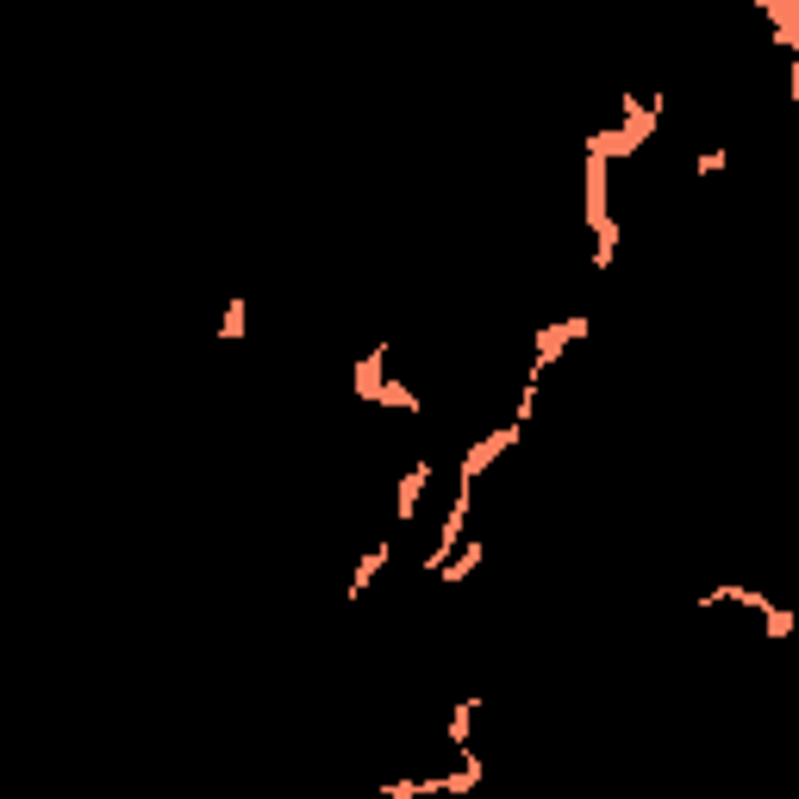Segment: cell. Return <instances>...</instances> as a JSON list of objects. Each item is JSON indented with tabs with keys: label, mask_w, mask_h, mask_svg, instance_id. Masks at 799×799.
<instances>
[{
	"label": "cell",
	"mask_w": 799,
	"mask_h": 799,
	"mask_svg": "<svg viewBox=\"0 0 799 799\" xmlns=\"http://www.w3.org/2000/svg\"><path fill=\"white\" fill-rule=\"evenodd\" d=\"M581 337H587V312H568L556 325H537V332H531V375L525 381H544L550 363H563L568 344H581Z\"/></svg>",
	"instance_id": "obj_1"
},
{
	"label": "cell",
	"mask_w": 799,
	"mask_h": 799,
	"mask_svg": "<svg viewBox=\"0 0 799 799\" xmlns=\"http://www.w3.org/2000/svg\"><path fill=\"white\" fill-rule=\"evenodd\" d=\"M519 437H525V431L512 425H493V431H481V437H475V444H468V456H463V468H456V488H475V481H481V475H488L493 463H500V456H507L512 444H519Z\"/></svg>",
	"instance_id": "obj_2"
},
{
	"label": "cell",
	"mask_w": 799,
	"mask_h": 799,
	"mask_svg": "<svg viewBox=\"0 0 799 799\" xmlns=\"http://www.w3.org/2000/svg\"><path fill=\"white\" fill-rule=\"evenodd\" d=\"M463 756V768L456 775H419V794H431V799H463V794H475L481 780H488V768H481V756L475 750H456Z\"/></svg>",
	"instance_id": "obj_3"
},
{
	"label": "cell",
	"mask_w": 799,
	"mask_h": 799,
	"mask_svg": "<svg viewBox=\"0 0 799 799\" xmlns=\"http://www.w3.org/2000/svg\"><path fill=\"white\" fill-rule=\"evenodd\" d=\"M381 381H388V344H369V351H363V363L351 369L356 400H375V393H381Z\"/></svg>",
	"instance_id": "obj_4"
},
{
	"label": "cell",
	"mask_w": 799,
	"mask_h": 799,
	"mask_svg": "<svg viewBox=\"0 0 799 799\" xmlns=\"http://www.w3.org/2000/svg\"><path fill=\"white\" fill-rule=\"evenodd\" d=\"M425 481H431V456H419V463L400 475V500H393V512H400V525H412L419 519V500H425Z\"/></svg>",
	"instance_id": "obj_5"
},
{
	"label": "cell",
	"mask_w": 799,
	"mask_h": 799,
	"mask_svg": "<svg viewBox=\"0 0 799 799\" xmlns=\"http://www.w3.org/2000/svg\"><path fill=\"white\" fill-rule=\"evenodd\" d=\"M775 20V51H799V0H756Z\"/></svg>",
	"instance_id": "obj_6"
},
{
	"label": "cell",
	"mask_w": 799,
	"mask_h": 799,
	"mask_svg": "<svg viewBox=\"0 0 799 799\" xmlns=\"http://www.w3.org/2000/svg\"><path fill=\"white\" fill-rule=\"evenodd\" d=\"M388 537H381V544H369L363 550V556H356V575H351V600H363V593H369V581L375 575H381V568H388Z\"/></svg>",
	"instance_id": "obj_7"
},
{
	"label": "cell",
	"mask_w": 799,
	"mask_h": 799,
	"mask_svg": "<svg viewBox=\"0 0 799 799\" xmlns=\"http://www.w3.org/2000/svg\"><path fill=\"white\" fill-rule=\"evenodd\" d=\"M375 407H388V412H419L425 400H419V393H412L400 375H388V381H381V393H375Z\"/></svg>",
	"instance_id": "obj_8"
},
{
	"label": "cell",
	"mask_w": 799,
	"mask_h": 799,
	"mask_svg": "<svg viewBox=\"0 0 799 799\" xmlns=\"http://www.w3.org/2000/svg\"><path fill=\"white\" fill-rule=\"evenodd\" d=\"M481 556H488V544H456V563H444L437 575H444V581L456 587V581H468V575L481 568Z\"/></svg>",
	"instance_id": "obj_9"
},
{
	"label": "cell",
	"mask_w": 799,
	"mask_h": 799,
	"mask_svg": "<svg viewBox=\"0 0 799 799\" xmlns=\"http://www.w3.org/2000/svg\"><path fill=\"white\" fill-rule=\"evenodd\" d=\"M475 706H481V700H456V706H450V750H468V731H475Z\"/></svg>",
	"instance_id": "obj_10"
},
{
	"label": "cell",
	"mask_w": 799,
	"mask_h": 799,
	"mask_svg": "<svg viewBox=\"0 0 799 799\" xmlns=\"http://www.w3.org/2000/svg\"><path fill=\"white\" fill-rule=\"evenodd\" d=\"M244 325H251V300H225V319H219V337H225V344H237V337H244Z\"/></svg>",
	"instance_id": "obj_11"
},
{
	"label": "cell",
	"mask_w": 799,
	"mask_h": 799,
	"mask_svg": "<svg viewBox=\"0 0 799 799\" xmlns=\"http://www.w3.org/2000/svg\"><path fill=\"white\" fill-rule=\"evenodd\" d=\"M794 612H787V606H768V612H762V631H768V637H775V644H780V637H794Z\"/></svg>",
	"instance_id": "obj_12"
},
{
	"label": "cell",
	"mask_w": 799,
	"mask_h": 799,
	"mask_svg": "<svg viewBox=\"0 0 799 799\" xmlns=\"http://www.w3.org/2000/svg\"><path fill=\"white\" fill-rule=\"evenodd\" d=\"M381 799H419V780L400 775V780H381Z\"/></svg>",
	"instance_id": "obj_13"
},
{
	"label": "cell",
	"mask_w": 799,
	"mask_h": 799,
	"mask_svg": "<svg viewBox=\"0 0 799 799\" xmlns=\"http://www.w3.org/2000/svg\"><path fill=\"white\" fill-rule=\"evenodd\" d=\"M700 176H724V151H700Z\"/></svg>",
	"instance_id": "obj_14"
}]
</instances>
